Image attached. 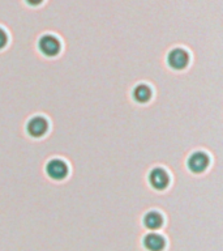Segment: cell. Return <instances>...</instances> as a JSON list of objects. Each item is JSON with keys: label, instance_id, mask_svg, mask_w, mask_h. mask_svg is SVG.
<instances>
[{"label": "cell", "instance_id": "obj_1", "mask_svg": "<svg viewBox=\"0 0 223 251\" xmlns=\"http://www.w3.org/2000/svg\"><path fill=\"white\" fill-rule=\"evenodd\" d=\"M38 49L46 56H56L60 52L62 45L55 35L46 34L38 41Z\"/></svg>", "mask_w": 223, "mask_h": 251}, {"label": "cell", "instance_id": "obj_3", "mask_svg": "<svg viewBox=\"0 0 223 251\" xmlns=\"http://www.w3.org/2000/svg\"><path fill=\"white\" fill-rule=\"evenodd\" d=\"M47 176L55 180L64 179L68 174V166L63 160L59 158H52L47 162L46 165Z\"/></svg>", "mask_w": 223, "mask_h": 251}, {"label": "cell", "instance_id": "obj_7", "mask_svg": "<svg viewBox=\"0 0 223 251\" xmlns=\"http://www.w3.org/2000/svg\"><path fill=\"white\" fill-rule=\"evenodd\" d=\"M166 246V241L162 235L156 233H149L145 235L144 247L149 251H162Z\"/></svg>", "mask_w": 223, "mask_h": 251}, {"label": "cell", "instance_id": "obj_9", "mask_svg": "<svg viewBox=\"0 0 223 251\" xmlns=\"http://www.w3.org/2000/svg\"><path fill=\"white\" fill-rule=\"evenodd\" d=\"M152 98V89L145 84H140L133 89V100L138 103H146Z\"/></svg>", "mask_w": 223, "mask_h": 251}, {"label": "cell", "instance_id": "obj_8", "mask_svg": "<svg viewBox=\"0 0 223 251\" xmlns=\"http://www.w3.org/2000/svg\"><path fill=\"white\" fill-rule=\"evenodd\" d=\"M144 225L149 230H156L163 225V217L159 212L150 211L144 216Z\"/></svg>", "mask_w": 223, "mask_h": 251}, {"label": "cell", "instance_id": "obj_10", "mask_svg": "<svg viewBox=\"0 0 223 251\" xmlns=\"http://www.w3.org/2000/svg\"><path fill=\"white\" fill-rule=\"evenodd\" d=\"M7 42H8L7 33H5V31H4L3 29L0 27V50H1V49H3L5 45H7Z\"/></svg>", "mask_w": 223, "mask_h": 251}, {"label": "cell", "instance_id": "obj_6", "mask_svg": "<svg viewBox=\"0 0 223 251\" xmlns=\"http://www.w3.org/2000/svg\"><path fill=\"white\" fill-rule=\"evenodd\" d=\"M149 182L156 190H164L170 183V176L164 169L154 168L149 174Z\"/></svg>", "mask_w": 223, "mask_h": 251}, {"label": "cell", "instance_id": "obj_4", "mask_svg": "<svg viewBox=\"0 0 223 251\" xmlns=\"http://www.w3.org/2000/svg\"><path fill=\"white\" fill-rule=\"evenodd\" d=\"M187 166L195 174L205 172L207 166H209V156L203 152L192 153L187 161Z\"/></svg>", "mask_w": 223, "mask_h": 251}, {"label": "cell", "instance_id": "obj_11", "mask_svg": "<svg viewBox=\"0 0 223 251\" xmlns=\"http://www.w3.org/2000/svg\"><path fill=\"white\" fill-rule=\"evenodd\" d=\"M43 0H26V3L29 4V5H39V4L42 3Z\"/></svg>", "mask_w": 223, "mask_h": 251}, {"label": "cell", "instance_id": "obj_5", "mask_svg": "<svg viewBox=\"0 0 223 251\" xmlns=\"http://www.w3.org/2000/svg\"><path fill=\"white\" fill-rule=\"evenodd\" d=\"M48 122L43 117H33L27 122L26 131L31 137H41L47 132Z\"/></svg>", "mask_w": 223, "mask_h": 251}, {"label": "cell", "instance_id": "obj_2", "mask_svg": "<svg viewBox=\"0 0 223 251\" xmlns=\"http://www.w3.org/2000/svg\"><path fill=\"white\" fill-rule=\"evenodd\" d=\"M167 63L168 66L171 67L172 70L181 71L188 66L189 63V54L184 49H174L168 52L167 55Z\"/></svg>", "mask_w": 223, "mask_h": 251}]
</instances>
